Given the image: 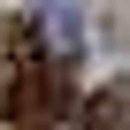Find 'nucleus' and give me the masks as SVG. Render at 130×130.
Instances as JSON below:
<instances>
[{"mask_svg": "<svg viewBox=\"0 0 130 130\" xmlns=\"http://www.w3.org/2000/svg\"><path fill=\"white\" fill-rule=\"evenodd\" d=\"M31 77H46V46H38V31L15 15V23H0V84H31Z\"/></svg>", "mask_w": 130, "mask_h": 130, "instance_id": "nucleus-1", "label": "nucleus"}]
</instances>
